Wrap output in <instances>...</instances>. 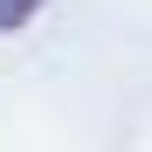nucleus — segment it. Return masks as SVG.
<instances>
[{"mask_svg": "<svg viewBox=\"0 0 152 152\" xmlns=\"http://www.w3.org/2000/svg\"><path fill=\"white\" fill-rule=\"evenodd\" d=\"M48 7V0H0V35H21V28H35V14Z\"/></svg>", "mask_w": 152, "mask_h": 152, "instance_id": "1", "label": "nucleus"}]
</instances>
